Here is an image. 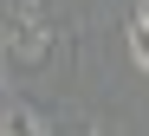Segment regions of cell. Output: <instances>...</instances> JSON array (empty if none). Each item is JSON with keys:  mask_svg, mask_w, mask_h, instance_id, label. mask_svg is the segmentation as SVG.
Wrapping results in <instances>:
<instances>
[{"mask_svg": "<svg viewBox=\"0 0 149 136\" xmlns=\"http://www.w3.org/2000/svg\"><path fill=\"white\" fill-rule=\"evenodd\" d=\"M0 39H7V52L26 71H45V59H52V45H58V26L45 13V0H13V20L0 26Z\"/></svg>", "mask_w": 149, "mask_h": 136, "instance_id": "cell-1", "label": "cell"}, {"mask_svg": "<svg viewBox=\"0 0 149 136\" xmlns=\"http://www.w3.org/2000/svg\"><path fill=\"white\" fill-rule=\"evenodd\" d=\"M136 20H149V0H143V13H136Z\"/></svg>", "mask_w": 149, "mask_h": 136, "instance_id": "cell-6", "label": "cell"}, {"mask_svg": "<svg viewBox=\"0 0 149 136\" xmlns=\"http://www.w3.org/2000/svg\"><path fill=\"white\" fill-rule=\"evenodd\" d=\"M0 65H7V39H0Z\"/></svg>", "mask_w": 149, "mask_h": 136, "instance_id": "cell-5", "label": "cell"}, {"mask_svg": "<svg viewBox=\"0 0 149 136\" xmlns=\"http://www.w3.org/2000/svg\"><path fill=\"white\" fill-rule=\"evenodd\" d=\"M123 39H130V59L149 71V20H130V33H123Z\"/></svg>", "mask_w": 149, "mask_h": 136, "instance_id": "cell-3", "label": "cell"}, {"mask_svg": "<svg viewBox=\"0 0 149 136\" xmlns=\"http://www.w3.org/2000/svg\"><path fill=\"white\" fill-rule=\"evenodd\" d=\"M7 104H13V97H7V91H0V136H7Z\"/></svg>", "mask_w": 149, "mask_h": 136, "instance_id": "cell-4", "label": "cell"}, {"mask_svg": "<svg viewBox=\"0 0 149 136\" xmlns=\"http://www.w3.org/2000/svg\"><path fill=\"white\" fill-rule=\"evenodd\" d=\"M7 136H45V123H39V117L26 110V104L13 97V104H7Z\"/></svg>", "mask_w": 149, "mask_h": 136, "instance_id": "cell-2", "label": "cell"}]
</instances>
